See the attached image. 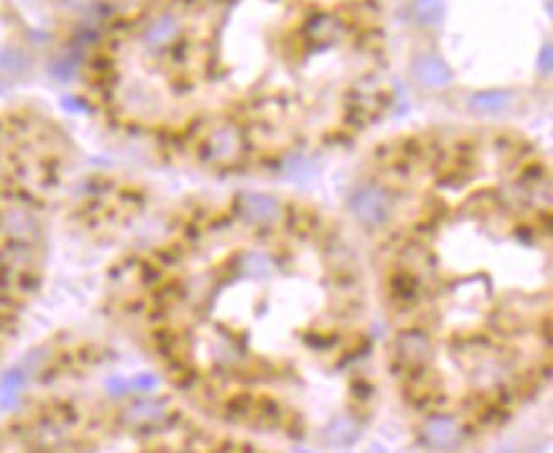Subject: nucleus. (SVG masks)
Instances as JSON below:
<instances>
[{"mask_svg": "<svg viewBox=\"0 0 553 453\" xmlns=\"http://www.w3.org/2000/svg\"><path fill=\"white\" fill-rule=\"evenodd\" d=\"M77 77L82 110L153 168L273 183L390 120V0H128Z\"/></svg>", "mask_w": 553, "mask_h": 453, "instance_id": "3", "label": "nucleus"}, {"mask_svg": "<svg viewBox=\"0 0 553 453\" xmlns=\"http://www.w3.org/2000/svg\"><path fill=\"white\" fill-rule=\"evenodd\" d=\"M347 216L385 387L446 438H487L553 372V160L526 127L428 120L360 148Z\"/></svg>", "mask_w": 553, "mask_h": 453, "instance_id": "2", "label": "nucleus"}, {"mask_svg": "<svg viewBox=\"0 0 553 453\" xmlns=\"http://www.w3.org/2000/svg\"><path fill=\"white\" fill-rule=\"evenodd\" d=\"M100 311L179 405L275 446H344L385 379L347 216L273 183L156 204L100 275Z\"/></svg>", "mask_w": 553, "mask_h": 453, "instance_id": "1", "label": "nucleus"}, {"mask_svg": "<svg viewBox=\"0 0 553 453\" xmlns=\"http://www.w3.org/2000/svg\"><path fill=\"white\" fill-rule=\"evenodd\" d=\"M64 123L34 105H0V362L49 288L64 207L82 174Z\"/></svg>", "mask_w": 553, "mask_h": 453, "instance_id": "4", "label": "nucleus"}, {"mask_svg": "<svg viewBox=\"0 0 553 453\" xmlns=\"http://www.w3.org/2000/svg\"><path fill=\"white\" fill-rule=\"evenodd\" d=\"M130 453H288L247 433L230 431L199 418L179 403L151 405L140 410Z\"/></svg>", "mask_w": 553, "mask_h": 453, "instance_id": "5", "label": "nucleus"}]
</instances>
